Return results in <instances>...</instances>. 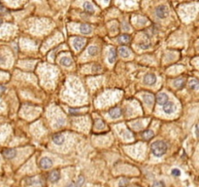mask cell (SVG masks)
Instances as JSON below:
<instances>
[{"mask_svg":"<svg viewBox=\"0 0 199 187\" xmlns=\"http://www.w3.org/2000/svg\"><path fill=\"white\" fill-rule=\"evenodd\" d=\"M151 148H152L153 154L155 155V156H156V157L162 156V155L165 154L166 151H167V145H166V143L164 142V141H161V140L155 141V142L152 144Z\"/></svg>","mask_w":199,"mask_h":187,"instance_id":"obj_1","label":"cell"},{"mask_svg":"<svg viewBox=\"0 0 199 187\" xmlns=\"http://www.w3.org/2000/svg\"><path fill=\"white\" fill-rule=\"evenodd\" d=\"M155 14L158 18L164 19L168 16L169 11H168V9H167V7L165 6V5H160V6H158L155 9Z\"/></svg>","mask_w":199,"mask_h":187,"instance_id":"obj_2","label":"cell"},{"mask_svg":"<svg viewBox=\"0 0 199 187\" xmlns=\"http://www.w3.org/2000/svg\"><path fill=\"white\" fill-rule=\"evenodd\" d=\"M163 105H164L163 106V110L167 114H171V113H173V112H175V110H176V106H175L174 103L171 102V101H167V102L164 103Z\"/></svg>","mask_w":199,"mask_h":187,"instance_id":"obj_3","label":"cell"},{"mask_svg":"<svg viewBox=\"0 0 199 187\" xmlns=\"http://www.w3.org/2000/svg\"><path fill=\"white\" fill-rule=\"evenodd\" d=\"M52 160L50 158H48V157H44V158L41 159V161H40L39 165L40 167L42 168V169L46 170V169H49V168L52 167Z\"/></svg>","mask_w":199,"mask_h":187,"instance_id":"obj_4","label":"cell"},{"mask_svg":"<svg viewBox=\"0 0 199 187\" xmlns=\"http://www.w3.org/2000/svg\"><path fill=\"white\" fill-rule=\"evenodd\" d=\"M85 44H86V39L82 38V37H77V38L74 39V41H73L74 47H75L77 50H80L81 48H83Z\"/></svg>","mask_w":199,"mask_h":187,"instance_id":"obj_5","label":"cell"},{"mask_svg":"<svg viewBox=\"0 0 199 187\" xmlns=\"http://www.w3.org/2000/svg\"><path fill=\"white\" fill-rule=\"evenodd\" d=\"M144 82H145V84H147V85H153V84H155V82H156V77L155 74L149 73L145 76Z\"/></svg>","mask_w":199,"mask_h":187,"instance_id":"obj_6","label":"cell"},{"mask_svg":"<svg viewBox=\"0 0 199 187\" xmlns=\"http://www.w3.org/2000/svg\"><path fill=\"white\" fill-rule=\"evenodd\" d=\"M64 140H65V138L62 133H55V135H54V137H52V141L55 144H57V145H61L64 142Z\"/></svg>","mask_w":199,"mask_h":187,"instance_id":"obj_7","label":"cell"},{"mask_svg":"<svg viewBox=\"0 0 199 187\" xmlns=\"http://www.w3.org/2000/svg\"><path fill=\"white\" fill-rule=\"evenodd\" d=\"M16 155H17V151L13 148L5 149V150L3 151V156L7 159H13Z\"/></svg>","mask_w":199,"mask_h":187,"instance_id":"obj_8","label":"cell"},{"mask_svg":"<svg viewBox=\"0 0 199 187\" xmlns=\"http://www.w3.org/2000/svg\"><path fill=\"white\" fill-rule=\"evenodd\" d=\"M59 178H60V175L57 170H52V172L49 173V180L52 183L58 181L59 180Z\"/></svg>","mask_w":199,"mask_h":187,"instance_id":"obj_9","label":"cell"},{"mask_svg":"<svg viewBox=\"0 0 199 187\" xmlns=\"http://www.w3.org/2000/svg\"><path fill=\"white\" fill-rule=\"evenodd\" d=\"M156 101H157L158 104H164V103H166L167 101H168V97H167L166 94L164 93H160L158 94L157 96H156Z\"/></svg>","mask_w":199,"mask_h":187,"instance_id":"obj_10","label":"cell"},{"mask_svg":"<svg viewBox=\"0 0 199 187\" xmlns=\"http://www.w3.org/2000/svg\"><path fill=\"white\" fill-rule=\"evenodd\" d=\"M109 115L112 118H119L121 115V110L119 107H114L109 110Z\"/></svg>","mask_w":199,"mask_h":187,"instance_id":"obj_11","label":"cell"},{"mask_svg":"<svg viewBox=\"0 0 199 187\" xmlns=\"http://www.w3.org/2000/svg\"><path fill=\"white\" fill-rule=\"evenodd\" d=\"M80 30L84 34H89L91 32L92 28L91 25H87V23H83V25H81V26H80Z\"/></svg>","mask_w":199,"mask_h":187,"instance_id":"obj_12","label":"cell"},{"mask_svg":"<svg viewBox=\"0 0 199 187\" xmlns=\"http://www.w3.org/2000/svg\"><path fill=\"white\" fill-rule=\"evenodd\" d=\"M118 41L121 44H127L130 42V36L127 34H121V36H119Z\"/></svg>","mask_w":199,"mask_h":187,"instance_id":"obj_13","label":"cell"},{"mask_svg":"<svg viewBox=\"0 0 199 187\" xmlns=\"http://www.w3.org/2000/svg\"><path fill=\"white\" fill-rule=\"evenodd\" d=\"M143 98H144V101L146 103H147L148 105H152L153 102V96L152 95V94L150 93H147L144 95V97H143Z\"/></svg>","mask_w":199,"mask_h":187,"instance_id":"obj_14","label":"cell"},{"mask_svg":"<svg viewBox=\"0 0 199 187\" xmlns=\"http://www.w3.org/2000/svg\"><path fill=\"white\" fill-rule=\"evenodd\" d=\"M83 8H84L85 11L89 13V14H93L94 13V8L91 3H89V2H85L84 5H83Z\"/></svg>","mask_w":199,"mask_h":187,"instance_id":"obj_15","label":"cell"},{"mask_svg":"<svg viewBox=\"0 0 199 187\" xmlns=\"http://www.w3.org/2000/svg\"><path fill=\"white\" fill-rule=\"evenodd\" d=\"M117 58V51L115 49H111L110 50V53H109V57H108V60L110 63H113L114 61L116 60Z\"/></svg>","mask_w":199,"mask_h":187,"instance_id":"obj_16","label":"cell"},{"mask_svg":"<svg viewBox=\"0 0 199 187\" xmlns=\"http://www.w3.org/2000/svg\"><path fill=\"white\" fill-rule=\"evenodd\" d=\"M119 55L123 58H127V57H129V55H130V52H129V50L127 49L126 47H119Z\"/></svg>","mask_w":199,"mask_h":187,"instance_id":"obj_17","label":"cell"},{"mask_svg":"<svg viewBox=\"0 0 199 187\" xmlns=\"http://www.w3.org/2000/svg\"><path fill=\"white\" fill-rule=\"evenodd\" d=\"M185 79L181 77V78H178V79L175 80V81H174V86L176 88H178V89H182V88L185 86Z\"/></svg>","mask_w":199,"mask_h":187,"instance_id":"obj_18","label":"cell"},{"mask_svg":"<svg viewBox=\"0 0 199 187\" xmlns=\"http://www.w3.org/2000/svg\"><path fill=\"white\" fill-rule=\"evenodd\" d=\"M84 182H85V178L83 177V176H80L77 182H74V183L69 184V185H68L67 187H82V186H83Z\"/></svg>","mask_w":199,"mask_h":187,"instance_id":"obj_19","label":"cell"},{"mask_svg":"<svg viewBox=\"0 0 199 187\" xmlns=\"http://www.w3.org/2000/svg\"><path fill=\"white\" fill-rule=\"evenodd\" d=\"M60 63H61L63 66H70L72 65V60H71L70 58L63 57L60 58Z\"/></svg>","mask_w":199,"mask_h":187,"instance_id":"obj_20","label":"cell"},{"mask_svg":"<svg viewBox=\"0 0 199 187\" xmlns=\"http://www.w3.org/2000/svg\"><path fill=\"white\" fill-rule=\"evenodd\" d=\"M142 137L143 138H145V140H151V138H153V132L151 130H147L142 133Z\"/></svg>","mask_w":199,"mask_h":187,"instance_id":"obj_21","label":"cell"},{"mask_svg":"<svg viewBox=\"0 0 199 187\" xmlns=\"http://www.w3.org/2000/svg\"><path fill=\"white\" fill-rule=\"evenodd\" d=\"M98 53V49L96 46H91L89 48V54L91 56H96Z\"/></svg>","mask_w":199,"mask_h":187,"instance_id":"obj_22","label":"cell"},{"mask_svg":"<svg viewBox=\"0 0 199 187\" xmlns=\"http://www.w3.org/2000/svg\"><path fill=\"white\" fill-rule=\"evenodd\" d=\"M189 88L193 90H197L198 89V82L196 81L195 79H192V81L189 82Z\"/></svg>","mask_w":199,"mask_h":187,"instance_id":"obj_23","label":"cell"},{"mask_svg":"<svg viewBox=\"0 0 199 187\" xmlns=\"http://www.w3.org/2000/svg\"><path fill=\"white\" fill-rule=\"evenodd\" d=\"M129 184V180L126 179V178H123L121 181H119V187H127Z\"/></svg>","mask_w":199,"mask_h":187,"instance_id":"obj_24","label":"cell"},{"mask_svg":"<svg viewBox=\"0 0 199 187\" xmlns=\"http://www.w3.org/2000/svg\"><path fill=\"white\" fill-rule=\"evenodd\" d=\"M172 175H173L174 176H179L180 175H181V172H180V170H178V169H174L173 170H172Z\"/></svg>","mask_w":199,"mask_h":187,"instance_id":"obj_25","label":"cell"},{"mask_svg":"<svg viewBox=\"0 0 199 187\" xmlns=\"http://www.w3.org/2000/svg\"><path fill=\"white\" fill-rule=\"evenodd\" d=\"M153 187H162V183L161 182H155Z\"/></svg>","mask_w":199,"mask_h":187,"instance_id":"obj_26","label":"cell"},{"mask_svg":"<svg viewBox=\"0 0 199 187\" xmlns=\"http://www.w3.org/2000/svg\"><path fill=\"white\" fill-rule=\"evenodd\" d=\"M63 124H64V120H63V119H60L59 121L57 122V127H58V126H62Z\"/></svg>","mask_w":199,"mask_h":187,"instance_id":"obj_27","label":"cell"},{"mask_svg":"<svg viewBox=\"0 0 199 187\" xmlns=\"http://www.w3.org/2000/svg\"><path fill=\"white\" fill-rule=\"evenodd\" d=\"M69 111H70L71 112V113H77V112H78V110H76V109H75V110H74V108H70V110H69Z\"/></svg>","mask_w":199,"mask_h":187,"instance_id":"obj_28","label":"cell"},{"mask_svg":"<svg viewBox=\"0 0 199 187\" xmlns=\"http://www.w3.org/2000/svg\"><path fill=\"white\" fill-rule=\"evenodd\" d=\"M5 11V9L2 6H0V12H4Z\"/></svg>","mask_w":199,"mask_h":187,"instance_id":"obj_29","label":"cell"},{"mask_svg":"<svg viewBox=\"0 0 199 187\" xmlns=\"http://www.w3.org/2000/svg\"><path fill=\"white\" fill-rule=\"evenodd\" d=\"M2 23H3V21H2V19H1V18H0V26L2 25Z\"/></svg>","mask_w":199,"mask_h":187,"instance_id":"obj_30","label":"cell"}]
</instances>
